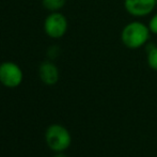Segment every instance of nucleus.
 Returning a JSON list of instances; mask_svg holds the SVG:
<instances>
[{
    "mask_svg": "<svg viewBox=\"0 0 157 157\" xmlns=\"http://www.w3.org/2000/svg\"><path fill=\"white\" fill-rule=\"evenodd\" d=\"M23 81V72L17 64L3 62L0 64V82L8 88H16Z\"/></svg>",
    "mask_w": 157,
    "mask_h": 157,
    "instance_id": "nucleus-4",
    "label": "nucleus"
},
{
    "mask_svg": "<svg viewBox=\"0 0 157 157\" xmlns=\"http://www.w3.org/2000/svg\"><path fill=\"white\" fill-rule=\"evenodd\" d=\"M44 8L50 12H58L65 4V0H42Z\"/></svg>",
    "mask_w": 157,
    "mask_h": 157,
    "instance_id": "nucleus-8",
    "label": "nucleus"
},
{
    "mask_svg": "<svg viewBox=\"0 0 157 157\" xmlns=\"http://www.w3.org/2000/svg\"><path fill=\"white\" fill-rule=\"evenodd\" d=\"M55 157H67L65 155V154H63L62 152H59V153H57L56 155H55Z\"/></svg>",
    "mask_w": 157,
    "mask_h": 157,
    "instance_id": "nucleus-10",
    "label": "nucleus"
},
{
    "mask_svg": "<svg viewBox=\"0 0 157 157\" xmlns=\"http://www.w3.org/2000/svg\"><path fill=\"white\" fill-rule=\"evenodd\" d=\"M147 26H149V29H150V31H151V33L157 34V13L152 16V18L150 19L149 25Z\"/></svg>",
    "mask_w": 157,
    "mask_h": 157,
    "instance_id": "nucleus-9",
    "label": "nucleus"
},
{
    "mask_svg": "<svg viewBox=\"0 0 157 157\" xmlns=\"http://www.w3.org/2000/svg\"><path fill=\"white\" fill-rule=\"evenodd\" d=\"M157 0H124L126 12L134 17H144L154 11Z\"/></svg>",
    "mask_w": 157,
    "mask_h": 157,
    "instance_id": "nucleus-5",
    "label": "nucleus"
},
{
    "mask_svg": "<svg viewBox=\"0 0 157 157\" xmlns=\"http://www.w3.org/2000/svg\"><path fill=\"white\" fill-rule=\"evenodd\" d=\"M40 78L45 85L54 86L59 80V70L50 61H45L40 66Z\"/></svg>",
    "mask_w": 157,
    "mask_h": 157,
    "instance_id": "nucleus-6",
    "label": "nucleus"
},
{
    "mask_svg": "<svg viewBox=\"0 0 157 157\" xmlns=\"http://www.w3.org/2000/svg\"><path fill=\"white\" fill-rule=\"evenodd\" d=\"M151 31L149 26L139 21H134L124 26L121 32V41L129 49H138L147 44Z\"/></svg>",
    "mask_w": 157,
    "mask_h": 157,
    "instance_id": "nucleus-1",
    "label": "nucleus"
},
{
    "mask_svg": "<svg viewBox=\"0 0 157 157\" xmlns=\"http://www.w3.org/2000/svg\"><path fill=\"white\" fill-rule=\"evenodd\" d=\"M45 140L50 150L59 153L70 147L72 143V136L64 126L52 124L46 129Z\"/></svg>",
    "mask_w": 157,
    "mask_h": 157,
    "instance_id": "nucleus-2",
    "label": "nucleus"
},
{
    "mask_svg": "<svg viewBox=\"0 0 157 157\" xmlns=\"http://www.w3.org/2000/svg\"><path fill=\"white\" fill-rule=\"evenodd\" d=\"M147 65L152 70L157 72V46L154 45L153 43L147 44Z\"/></svg>",
    "mask_w": 157,
    "mask_h": 157,
    "instance_id": "nucleus-7",
    "label": "nucleus"
},
{
    "mask_svg": "<svg viewBox=\"0 0 157 157\" xmlns=\"http://www.w3.org/2000/svg\"><path fill=\"white\" fill-rule=\"evenodd\" d=\"M44 29L48 36L52 39H60L67 30V19L59 12H52L45 19Z\"/></svg>",
    "mask_w": 157,
    "mask_h": 157,
    "instance_id": "nucleus-3",
    "label": "nucleus"
}]
</instances>
